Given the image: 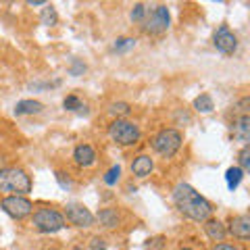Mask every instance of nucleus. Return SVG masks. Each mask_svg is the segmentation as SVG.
Returning <instances> with one entry per match:
<instances>
[{"mask_svg":"<svg viewBox=\"0 0 250 250\" xmlns=\"http://www.w3.org/2000/svg\"><path fill=\"white\" fill-rule=\"evenodd\" d=\"M173 202L179 208V213L186 215L192 221H202L205 223L207 219H210L213 215V205L200 194L194 190L190 184H177L173 190Z\"/></svg>","mask_w":250,"mask_h":250,"instance_id":"obj_1","label":"nucleus"},{"mask_svg":"<svg viewBox=\"0 0 250 250\" xmlns=\"http://www.w3.org/2000/svg\"><path fill=\"white\" fill-rule=\"evenodd\" d=\"M0 192L11 196H23L31 192V177L19 167L0 169Z\"/></svg>","mask_w":250,"mask_h":250,"instance_id":"obj_2","label":"nucleus"},{"mask_svg":"<svg viewBox=\"0 0 250 250\" xmlns=\"http://www.w3.org/2000/svg\"><path fill=\"white\" fill-rule=\"evenodd\" d=\"M152 148L156 152H159L163 159H171V156H175L177 150L182 148V134H179L177 129H161L159 134L152 138Z\"/></svg>","mask_w":250,"mask_h":250,"instance_id":"obj_3","label":"nucleus"},{"mask_svg":"<svg viewBox=\"0 0 250 250\" xmlns=\"http://www.w3.org/2000/svg\"><path fill=\"white\" fill-rule=\"evenodd\" d=\"M108 136H111L113 142L121 144V146H131L140 140V127L131 121L125 119H115L111 125H108Z\"/></svg>","mask_w":250,"mask_h":250,"instance_id":"obj_4","label":"nucleus"},{"mask_svg":"<svg viewBox=\"0 0 250 250\" xmlns=\"http://www.w3.org/2000/svg\"><path fill=\"white\" fill-rule=\"evenodd\" d=\"M31 219H34L36 229L42 233H54L65 228V217L54 208H38Z\"/></svg>","mask_w":250,"mask_h":250,"instance_id":"obj_5","label":"nucleus"},{"mask_svg":"<svg viewBox=\"0 0 250 250\" xmlns=\"http://www.w3.org/2000/svg\"><path fill=\"white\" fill-rule=\"evenodd\" d=\"M0 208L9 217L17 219V221H21V219H25L34 213V205H31V200H27L25 196H6L0 202Z\"/></svg>","mask_w":250,"mask_h":250,"instance_id":"obj_6","label":"nucleus"},{"mask_svg":"<svg viewBox=\"0 0 250 250\" xmlns=\"http://www.w3.org/2000/svg\"><path fill=\"white\" fill-rule=\"evenodd\" d=\"M213 44H215V48L219 52L225 54V57H229V54H233L238 50V38H236V34H233L228 25H221L215 31Z\"/></svg>","mask_w":250,"mask_h":250,"instance_id":"obj_7","label":"nucleus"},{"mask_svg":"<svg viewBox=\"0 0 250 250\" xmlns=\"http://www.w3.org/2000/svg\"><path fill=\"white\" fill-rule=\"evenodd\" d=\"M169 11L167 6H156V9L150 13V17L146 19V25H144V31L146 34H163L167 27H169Z\"/></svg>","mask_w":250,"mask_h":250,"instance_id":"obj_8","label":"nucleus"},{"mask_svg":"<svg viewBox=\"0 0 250 250\" xmlns=\"http://www.w3.org/2000/svg\"><path fill=\"white\" fill-rule=\"evenodd\" d=\"M62 217H67V221H71L77 228H90L94 223V215L83 205H69Z\"/></svg>","mask_w":250,"mask_h":250,"instance_id":"obj_9","label":"nucleus"},{"mask_svg":"<svg viewBox=\"0 0 250 250\" xmlns=\"http://www.w3.org/2000/svg\"><path fill=\"white\" fill-rule=\"evenodd\" d=\"M225 229H228V233H231L233 238H238V240H248V238H250V217H248V215L233 217L231 223H229V228H225Z\"/></svg>","mask_w":250,"mask_h":250,"instance_id":"obj_10","label":"nucleus"},{"mask_svg":"<svg viewBox=\"0 0 250 250\" xmlns=\"http://www.w3.org/2000/svg\"><path fill=\"white\" fill-rule=\"evenodd\" d=\"M231 131L238 142L248 144L250 142V115H240L231 125Z\"/></svg>","mask_w":250,"mask_h":250,"instance_id":"obj_11","label":"nucleus"},{"mask_svg":"<svg viewBox=\"0 0 250 250\" xmlns=\"http://www.w3.org/2000/svg\"><path fill=\"white\" fill-rule=\"evenodd\" d=\"M73 159L80 167H90L96 161V152H94V148L90 144H80L73 150Z\"/></svg>","mask_w":250,"mask_h":250,"instance_id":"obj_12","label":"nucleus"},{"mask_svg":"<svg viewBox=\"0 0 250 250\" xmlns=\"http://www.w3.org/2000/svg\"><path fill=\"white\" fill-rule=\"evenodd\" d=\"M154 169V163L148 154H140L134 159V163H131V173H134L136 177H146L150 175V171Z\"/></svg>","mask_w":250,"mask_h":250,"instance_id":"obj_13","label":"nucleus"},{"mask_svg":"<svg viewBox=\"0 0 250 250\" xmlns=\"http://www.w3.org/2000/svg\"><path fill=\"white\" fill-rule=\"evenodd\" d=\"M205 231L213 242H223L225 236H228V229H225V225L219 221V219H207L205 221Z\"/></svg>","mask_w":250,"mask_h":250,"instance_id":"obj_14","label":"nucleus"},{"mask_svg":"<svg viewBox=\"0 0 250 250\" xmlns=\"http://www.w3.org/2000/svg\"><path fill=\"white\" fill-rule=\"evenodd\" d=\"M44 111V104L38 100H21L15 106V115H38Z\"/></svg>","mask_w":250,"mask_h":250,"instance_id":"obj_15","label":"nucleus"},{"mask_svg":"<svg viewBox=\"0 0 250 250\" xmlns=\"http://www.w3.org/2000/svg\"><path fill=\"white\" fill-rule=\"evenodd\" d=\"M98 221H100V225H104V228L113 229V228L119 225L121 219H119V215H117L115 208H103V210H98Z\"/></svg>","mask_w":250,"mask_h":250,"instance_id":"obj_16","label":"nucleus"},{"mask_svg":"<svg viewBox=\"0 0 250 250\" xmlns=\"http://www.w3.org/2000/svg\"><path fill=\"white\" fill-rule=\"evenodd\" d=\"M40 23L46 27H52V25H57L59 23V15H57V9H54L52 4H46L42 13H40Z\"/></svg>","mask_w":250,"mask_h":250,"instance_id":"obj_17","label":"nucleus"},{"mask_svg":"<svg viewBox=\"0 0 250 250\" xmlns=\"http://www.w3.org/2000/svg\"><path fill=\"white\" fill-rule=\"evenodd\" d=\"M242 179H244V171H242L240 167H229L228 173H225V182H228L229 190H236Z\"/></svg>","mask_w":250,"mask_h":250,"instance_id":"obj_18","label":"nucleus"},{"mask_svg":"<svg viewBox=\"0 0 250 250\" xmlns=\"http://www.w3.org/2000/svg\"><path fill=\"white\" fill-rule=\"evenodd\" d=\"M194 108H196L198 113H210V111H213L215 104H213L210 94H200V96L194 100Z\"/></svg>","mask_w":250,"mask_h":250,"instance_id":"obj_19","label":"nucleus"},{"mask_svg":"<svg viewBox=\"0 0 250 250\" xmlns=\"http://www.w3.org/2000/svg\"><path fill=\"white\" fill-rule=\"evenodd\" d=\"M136 46V40L134 38H117L115 40V46H113V50L115 52H127V50H131Z\"/></svg>","mask_w":250,"mask_h":250,"instance_id":"obj_20","label":"nucleus"},{"mask_svg":"<svg viewBox=\"0 0 250 250\" xmlns=\"http://www.w3.org/2000/svg\"><path fill=\"white\" fill-rule=\"evenodd\" d=\"M238 161H240V169L242 171H248L250 169V146L248 144L242 146V150L238 154Z\"/></svg>","mask_w":250,"mask_h":250,"instance_id":"obj_21","label":"nucleus"},{"mask_svg":"<svg viewBox=\"0 0 250 250\" xmlns=\"http://www.w3.org/2000/svg\"><path fill=\"white\" fill-rule=\"evenodd\" d=\"M131 111V106L127 103H113L111 106H108V113L115 115V117H121V115H127Z\"/></svg>","mask_w":250,"mask_h":250,"instance_id":"obj_22","label":"nucleus"},{"mask_svg":"<svg viewBox=\"0 0 250 250\" xmlns=\"http://www.w3.org/2000/svg\"><path fill=\"white\" fill-rule=\"evenodd\" d=\"M119 175H121V167L119 165H115L106 171V175H104V184L106 186H115L117 182H119Z\"/></svg>","mask_w":250,"mask_h":250,"instance_id":"obj_23","label":"nucleus"},{"mask_svg":"<svg viewBox=\"0 0 250 250\" xmlns=\"http://www.w3.org/2000/svg\"><path fill=\"white\" fill-rule=\"evenodd\" d=\"M62 106H65V111H80L82 103H80V98H77L75 94H71V96H67L65 100H62Z\"/></svg>","mask_w":250,"mask_h":250,"instance_id":"obj_24","label":"nucleus"},{"mask_svg":"<svg viewBox=\"0 0 250 250\" xmlns=\"http://www.w3.org/2000/svg\"><path fill=\"white\" fill-rule=\"evenodd\" d=\"M131 21H136V23H140V21H144V17H146V6L142 4V2H138V4H134V9H131Z\"/></svg>","mask_w":250,"mask_h":250,"instance_id":"obj_25","label":"nucleus"},{"mask_svg":"<svg viewBox=\"0 0 250 250\" xmlns=\"http://www.w3.org/2000/svg\"><path fill=\"white\" fill-rule=\"evenodd\" d=\"M165 236H156V238H150V240H148L146 242V248L148 250H163V248H165Z\"/></svg>","mask_w":250,"mask_h":250,"instance_id":"obj_26","label":"nucleus"},{"mask_svg":"<svg viewBox=\"0 0 250 250\" xmlns=\"http://www.w3.org/2000/svg\"><path fill=\"white\" fill-rule=\"evenodd\" d=\"M83 73H85V65L80 59H73V65H71V69H69V75L77 77V75H83Z\"/></svg>","mask_w":250,"mask_h":250,"instance_id":"obj_27","label":"nucleus"},{"mask_svg":"<svg viewBox=\"0 0 250 250\" xmlns=\"http://www.w3.org/2000/svg\"><path fill=\"white\" fill-rule=\"evenodd\" d=\"M90 250H108V246H106V242L100 236H94L90 240Z\"/></svg>","mask_w":250,"mask_h":250,"instance_id":"obj_28","label":"nucleus"},{"mask_svg":"<svg viewBox=\"0 0 250 250\" xmlns=\"http://www.w3.org/2000/svg\"><path fill=\"white\" fill-rule=\"evenodd\" d=\"M54 177H57V182H59V186L62 188V190H69V188H71V179H69L65 173H62V171H57V173H54Z\"/></svg>","mask_w":250,"mask_h":250,"instance_id":"obj_29","label":"nucleus"},{"mask_svg":"<svg viewBox=\"0 0 250 250\" xmlns=\"http://www.w3.org/2000/svg\"><path fill=\"white\" fill-rule=\"evenodd\" d=\"M248 106H250V96H244L238 100L236 111H240V115H248Z\"/></svg>","mask_w":250,"mask_h":250,"instance_id":"obj_30","label":"nucleus"},{"mask_svg":"<svg viewBox=\"0 0 250 250\" xmlns=\"http://www.w3.org/2000/svg\"><path fill=\"white\" fill-rule=\"evenodd\" d=\"M213 250H240V248L233 246V244H225V242H223V244H217Z\"/></svg>","mask_w":250,"mask_h":250,"instance_id":"obj_31","label":"nucleus"},{"mask_svg":"<svg viewBox=\"0 0 250 250\" xmlns=\"http://www.w3.org/2000/svg\"><path fill=\"white\" fill-rule=\"evenodd\" d=\"M29 6H46L48 2H44V0H27Z\"/></svg>","mask_w":250,"mask_h":250,"instance_id":"obj_32","label":"nucleus"},{"mask_svg":"<svg viewBox=\"0 0 250 250\" xmlns=\"http://www.w3.org/2000/svg\"><path fill=\"white\" fill-rule=\"evenodd\" d=\"M73 250H83V248H82V246H75V248H73Z\"/></svg>","mask_w":250,"mask_h":250,"instance_id":"obj_33","label":"nucleus"},{"mask_svg":"<svg viewBox=\"0 0 250 250\" xmlns=\"http://www.w3.org/2000/svg\"><path fill=\"white\" fill-rule=\"evenodd\" d=\"M179 250H194V248H179Z\"/></svg>","mask_w":250,"mask_h":250,"instance_id":"obj_34","label":"nucleus"}]
</instances>
